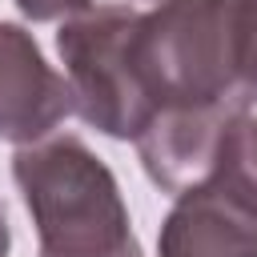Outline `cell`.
Listing matches in <instances>:
<instances>
[{"mask_svg": "<svg viewBox=\"0 0 257 257\" xmlns=\"http://www.w3.org/2000/svg\"><path fill=\"white\" fill-rule=\"evenodd\" d=\"M12 181L36 225V257H145L112 169L80 137L16 149Z\"/></svg>", "mask_w": 257, "mask_h": 257, "instance_id": "cell-1", "label": "cell"}, {"mask_svg": "<svg viewBox=\"0 0 257 257\" xmlns=\"http://www.w3.org/2000/svg\"><path fill=\"white\" fill-rule=\"evenodd\" d=\"M137 68L153 104L245 112L233 56V0H165L137 20Z\"/></svg>", "mask_w": 257, "mask_h": 257, "instance_id": "cell-2", "label": "cell"}, {"mask_svg": "<svg viewBox=\"0 0 257 257\" xmlns=\"http://www.w3.org/2000/svg\"><path fill=\"white\" fill-rule=\"evenodd\" d=\"M137 20L124 4H96L56 32L72 112L112 141H137L157 112L137 68Z\"/></svg>", "mask_w": 257, "mask_h": 257, "instance_id": "cell-3", "label": "cell"}, {"mask_svg": "<svg viewBox=\"0 0 257 257\" xmlns=\"http://www.w3.org/2000/svg\"><path fill=\"white\" fill-rule=\"evenodd\" d=\"M72 112L64 72H56L24 24L0 20V141L28 149L56 137Z\"/></svg>", "mask_w": 257, "mask_h": 257, "instance_id": "cell-4", "label": "cell"}, {"mask_svg": "<svg viewBox=\"0 0 257 257\" xmlns=\"http://www.w3.org/2000/svg\"><path fill=\"white\" fill-rule=\"evenodd\" d=\"M157 257H257V205L221 177L185 189L161 221Z\"/></svg>", "mask_w": 257, "mask_h": 257, "instance_id": "cell-5", "label": "cell"}, {"mask_svg": "<svg viewBox=\"0 0 257 257\" xmlns=\"http://www.w3.org/2000/svg\"><path fill=\"white\" fill-rule=\"evenodd\" d=\"M229 120H233V112H225V108L161 104L153 112V120L141 128V137L133 141L149 181L173 197L209 181Z\"/></svg>", "mask_w": 257, "mask_h": 257, "instance_id": "cell-6", "label": "cell"}, {"mask_svg": "<svg viewBox=\"0 0 257 257\" xmlns=\"http://www.w3.org/2000/svg\"><path fill=\"white\" fill-rule=\"evenodd\" d=\"M209 177L229 181L237 193H245L257 205V116L253 112H241L229 120L221 149H217V165Z\"/></svg>", "mask_w": 257, "mask_h": 257, "instance_id": "cell-7", "label": "cell"}, {"mask_svg": "<svg viewBox=\"0 0 257 257\" xmlns=\"http://www.w3.org/2000/svg\"><path fill=\"white\" fill-rule=\"evenodd\" d=\"M233 56L245 112L257 104V0H233Z\"/></svg>", "mask_w": 257, "mask_h": 257, "instance_id": "cell-8", "label": "cell"}, {"mask_svg": "<svg viewBox=\"0 0 257 257\" xmlns=\"http://www.w3.org/2000/svg\"><path fill=\"white\" fill-rule=\"evenodd\" d=\"M16 12L32 24H64L92 8V0H12Z\"/></svg>", "mask_w": 257, "mask_h": 257, "instance_id": "cell-9", "label": "cell"}, {"mask_svg": "<svg viewBox=\"0 0 257 257\" xmlns=\"http://www.w3.org/2000/svg\"><path fill=\"white\" fill-rule=\"evenodd\" d=\"M12 249V233H8V213H4V201H0V257H8Z\"/></svg>", "mask_w": 257, "mask_h": 257, "instance_id": "cell-10", "label": "cell"}, {"mask_svg": "<svg viewBox=\"0 0 257 257\" xmlns=\"http://www.w3.org/2000/svg\"><path fill=\"white\" fill-rule=\"evenodd\" d=\"M153 4H165V0H153Z\"/></svg>", "mask_w": 257, "mask_h": 257, "instance_id": "cell-11", "label": "cell"}]
</instances>
